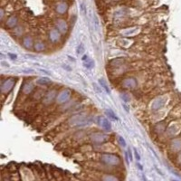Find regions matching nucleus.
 Wrapping results in <instances>:
<instances>
[{"label": "nucleus", "instance_id": "f257e3e1", "mask_svg": "<svg viewBox=\"0 0 181 181\" xmlns=\"http://www.w3.org/2000/svg\"><path fill=\"white\" fill-rule=\"evenodd\" d=\"M100 125L102 126V127L103 128L105 131H111V123H110V121L107 120V119H105V118H102V119H100Z\"/></svg>", "mask_w": 181, "mask_h": 181}, {"label": "nucleus", "instance_id": "f03ea898", "mask_svg": "<svg viewBox=\"0 0 181 181\" xmlns=\"http://www.w3.org/2000/svg\"><path fill=\"white\" fill-rule=\"evenodd\" d=\"M56 10H57V12L60 13V14H63V13H65V11L67 10V5L65 3L58 4Z\"/></svg>", "mask_w": 181, "mask_h": 181}, {"label": "nucleus", "instance_id": "7ed1b4c3", "mask_svg": "<svg viewBox=\"0 0 181 181\" xmlns=\"http://www.w3.org/2000/svg\"><path fill=\"white\" fill-rule=\"evenodd\" d=\"M105 114L107 115L108 117H109L110 119H111L112 120H118V118L116 117V115L114 114V112H113L111 110H106L105 111Z\"/></svg>", "mask_w": 181, "mask_h": 181}, {"label": "nucleus", "instance_id": "20e7f679", "mask_svg": "<svg viewBox=\"0 0 181 181\" xmlns=\"http://www.w3.org/2000/svg\"><path fill=\"white\" fill-rule=\"evenodd\" d=\"M99 83H100V85L102 87V88L105 90L106 92L108 93V94H111V90H110V88L108 87V85L106 84V83L103 81V79H100L99 80Z\"/></svg>", "mask_w": 181, "mask_h": 181}, {"label": "nucleus", "instance_id": "39448f33", "mask_svg": "<svg viewBox=\"0 0 181 181\" xmlns=\"http://www.w3.org/2000/svg\"><path fill=\"white\" fill-rule=\"evenodd\" d=\"M83 52H84V46H83V44H81V45L78 46L77 48V52H76V54H78V55H80V54H83Z\"/></svg>", "mask_w": 181, "mask_h": 181}, {"label": "nucleus", "instance_id": "423d86ee", "mask_svg": "<svg viewBox=\"0 0 181 181\" xmlns=\"http://www.w3.org/2000/svg\"><path fill=\"white\" fill-rule=\"evenodd\" d=\"M118 140H119V143H120V145L121 146V147L125 148L126 146H127V143H126L125 140H124V139L122 138V137L119 136V137H118Z\"/></svg>", "mask_w": 181, "mask_h": 181}, {"label": "nucleus", "instance_id": "0eeeda50", "mask_svg": "<svg viewBox=\"0 0 181 181\" xmlns=\"http://www.w3.org/2000/svg\"><path fill=\"white\" fill-rule=\"evenodd\" d=\"M93 64H94V63H93L92 61H90V60H87V62L85 63L84 62V66L86 67V68H88V69H91V68H92V66H93Z\"/></svg>", "mask_w": 181, "mask_h": 181}, {"label": "nucleus", "instance_id": "6e6552de", "mask_svg": "<svg viewBox=\"0 0 181 181\" xmlns=\"http://www.w3.org/2000/svg\"><path fill=\"white\" fill-rule=\"evenodd\" d=\"M133 150H134V154H135V157H136V160H138V161H140V154L138 153V151H137L136 149H133Z\"/></svg>", "mask_w": 181, "mask_h": 181}, {"label": "nucleus", "instance_id": "1a4fd4ad", "mask_svg": "<svg viewBox=\"0 0 181 181\" xmlns=\"http://www.w3.org/2000/svg\"><path fill=\"white\" fill-rule=\"evenodd\" d=\"M81 9H82V11H83V14H86V9H85V5L83 3H82L81 4Z\"/></svg>", "mask_w": 181, "mask_h": 181}, {"label": "nucleus", "instance_id": "9d476101", "mask_svg": "<svg viewBox=\"0 0 181 181\" xmlns=\"http://www.w3.org/2000/svg\"><path fill=\"white\" fill-rule=\"evenodd\" d=\"M128 152H129V160H131V161H132V160H133V157H132V152H131V149L128 150Z\"/></svg>", "mask_w": 181, "mask_h": 181}, {"label": "nucleus", "instance_id": "9b49d317", "mask_svg": "<svg viewBox=\"0 0 181 181\" xmlns=\"http://www.w3.org/2000/svg\"><path fill=\"white\" fill-rule=\"evenodd\" d=\"M122 107L124 108V110H125V111H127V112H129V107H128L127 105H125V104L122 103Z\"/></svg>", "mask_w": 181, "mask_h": 181}, {"label": "nucleus", "instance_id": "f8f14e48", "mask_svg": "<svg viewBox=\"0 0 181 181\" xmlns=\"http://www.w3.org/2000/svg\"><path fill=\"white\" fill-rule=\"evenodd\" d=\"M8 55H9V56H10V57H11V59H13V60H14V59H16V54H9Z\"/></svg>", "mask_w": 181, "mask_h": 181}, {"label": "nucleus", "instance_id": "ddd939ff", "mask_svg": "<svg viewBox=\"0 0 181 181\" xmlns=\"http://www.w3.org/2000/svg\"><path fill=\"white\" fill-rule=\"evenodd\" d=\"M89 58H88V55H83V57L82 58V60H83V62H85V61H87Z\"/></svg>", "mask_w": 181, "mask_h": 181}, {"label": "nucleus", "instance_id": "4468645a", "mask_svg": "<svg viewBox=\"0 0 181 181\" xmlns=\"http://www.w3.org/2000/svg\"><path fill=\"white\" fill-rule=\"evenodd\" d=\"M121 98L123 99V100H124V102H128V100H129V99H127V97H126L125 95H122V96H121Z\"/></svg>", "mask_w": 181, "mask_h": 181}, {"label": "nucleus", "instance_id": "2eb2a0df", "mask_svg": "<svg viewBox=\"0 0 181 181\" xmlns=\"http://www.w3.org/2000/svg\"><path fill=\"white\" fill-rule=\"evenodd\" d=\"M137 166H138V167H139V169H140V170H143V168H142V166L140 165V164L139 163V162H137Z\"/></svg>", "mask_w": 181, "mask_h": 181}, {"label": "nucleus", "instance_id": "dca6fc26", "mask_svg": "<svg viewBox=\"0 0 181 181\" xmlns=\"http://www.w3.org/2000/svg\"><path fill=\"white\" fill-rule=\"evenodd\" d=\"M125 158H126V162L129 163V160H128V156H127V152L125 153Z\"/></svg>", "mask_w": 181, "mask_h": 181}]
</instances>
